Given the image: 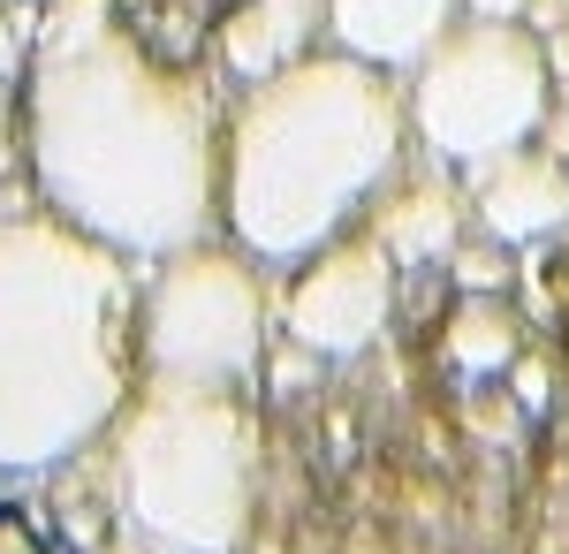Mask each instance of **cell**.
<instances>
[{
    "label": "cell",
    "instance_id": "obj_2",
    "mask_svg": "<svg viewBox=\"0 0 569 554\" xmlns=\"http://www.w3.org/2000/svg\"><path fill=\"white\" fill-rule=\"evenodd\" d=\"M137 274L39 198L0 206V478H53L107 441L144 373Z\"/></svg>",
    "mask_w": 569,
    "mask_h": 554
},
{
    "label": "cell",
    "instance_id": "obj_12",
    "mask_svg": "<svg viewBox=\"0 0 569 554\" xmlns=\"http://www.w3.org/2000/svg\"><path fill=\"white\" fill-rule=\"evenodd\" d=\"M517 349H525V311L501 297V289H456L448 304V319H440V357H448V373H463V380H501L509 365H517Z\"/></svg>",
    "mask_w": 569,
    "mask_h": 554
},
{
    "label": "cell",
    "instance_id": "obj_21",
    "mask_svg": "<svg viewBox=\"0 0 569 554\" xmlns=\"http://www.w3.org/2000/svg\"><path fill=\"white\" fill-rule=\"evenodd\" d=\"M463 16H486V23H525V0H463Z\"/></svg>",
    "mask_w": 569,
    "mask_h": 554
},
{
    "label": "cell",
    "instance_id": "obj_18",
    "mask_svg": "<svg viewBox=\"0 0 569 554\" xmlns=\"http://www.w3.org/2000/svg\"><path fill=\"white\" fill-rule=\"evenodd\" d=\"M84 554H176V547H160V540H144V532H130V524H114V532L91 540Z\"/></svg>",
    "mask_w": 569,
    "mask_h": 554
},
{
    "label": "cell",
    "instance_id": "obj_11",
    "mask_svg": "<svg viewBox=\"0 0 569 554\" xmlns=\"http://www.w3.org/2000/svg\"><path fill=\"white\" fill-rule=\"evenodd\" d=\"M456 16H463V0H335L327 46H342V53L388 69V77H410Z\"/></svg>",
    "mask_w": 569,
    "mask_h": 554
},
{
    "label": "cell",
    "instance_id": "obj_10",
    "mask_svg": "<svg viewBox=\"0 0 569 554\" xmlns=\"http://www.w3.org/2000/svg\"><path fill=\"white\" fill-rule=\"evenodd\" d=\"M327 8L335 0H236L213 31L220 85H259L273 69L305 61L311 46H327Z\"/></svg>",
    "mask_w": 569,
    "mask_h": 554
},
{
    "label": "cell",
    "instance_id": "obj_20",
    "mask_svg": "<svg viewBox=\"0 0 569 554\" xmlns=\"http://www.w3.org/2000/svg\"><path fill=\"white\" fill-rule=\"evenodd\" d=\"M539 53H547V77L562 85V77H569V23H555V31L539 39Z\"/></svg>",
    "mask_w": 569,
    "mask_h": 554
},
{
    "label": "cell",
    "instance_id": "obj_8",
    "mask_svg": "<svg viewBox=\"0 0 569 554\" xmlns=\"http://www.w3.org/2000/svg\"><path fill=\"white\" fill-rule=\"evenodd\" d=\"M463 198H471V228H486L493 244H509V251L547 244L569 228V160L547 152L539 137L509 145L479 168H463Z\"/></svg>",
    "mask_w": 569,
    "mask_h": 554
},
{
    "label": "cell",
    "instance_id": "obj_15",
    "mask_svg": "<svg viewBox=\"0 0 569 554\" xmlns=\"http://www.w3.org/2000/svg\"><path fill=\"white\" fill-rule=\"evenodd\" d=\"M0 554H77V540L61 532V516L23 502V494H0Z\"/></svg>",
    "mask_w": 569,
    "mask_h": 554
},
{
    "label": "cell",
    "instance_id": "obj_16",
    "mask_svg": "<svg viewBox=\"0 0 569 554\" xmlns=\"http://www.w3.org/2000/svg\"><path fill=\"white\" fill-rule=\"evenodd\" d=\"M440 266H448V281H456V289H509V281H517V251H509V244H493L486 228H463V236H456V251L440 258Z\"/></svg>",
    "mask_w": 569,
    "mask_h": 554
},
{
    "label": "cell",
    "instance_id": "obj_19",
    "mask_svg": "<svg viewBox=\"0 0 569 554\" xmlns=\"http://www.w3.org/2000/svg\"><path fill=\"white\" fill-rule=\"evenodd\" d=\"M555 23H569V0H525V31L531 39H547Z\"/></svg>",
    "mask_w": 569,
    "mask_h": 554
},
{
    "label": "cell",
    "instance_id": "obj_3",
    "mask_svg": "<svg viewBox=\"0 0 569 554\" xmlns=\"http://www.w3.org/2000/svg\"><path fill=\"white\" fill-rule=\"evenodd\" d=\"M418 160L402 77L342 46L236 85L220 129V236L289 274L372 214V198Z\"/></svg>",
    "mask_w": 569,
    "mask_h": 554
},
{
    "label": "cell",
    "instance_id": "obj_7",
    "mask_svg": "<svg viewBox=\"0 0 569 554\" xmlns=\"http://www.w3.org/2000/svg\"><path fill=\"white\" fill-rule=\"evenodd\" d=\"M395 266L380 251V236L357 220L335 244H319L311 258L289 266V289H281V335L297 342L305 357H327V365H350L372 342L388 335L395 319Z\"/></svg>",
    "mask_w": 569,
    "mask_h": 554
},
{
    "label": "cell",
    "instance_id": "obj_5",
    "mask_svg": "<svg viewBox=\"0 0 569 554\" xmlns=\"http://www.w3.org/2000/svg\"><path fill=\"white\" fill-rule=\"evenodd\" d=\"M273 327H281L273 266H259L228 236L176 244L144 258L137 274V365L144 373L259 395L273 365Z\"/></svg>",
    "mask_w": 569,
    "mask_h": 554
},
{
    "label": "cell",
    "instance_id": "obj_4",
    "mask_svg": "<svg viewBox=\"0 0 569 554\" xmlns=\"http://www.w3.org/2000/svg\"><path fill=\"white\" fill-rule=\"evenodd\" d=\"M99 456L130 532L176 554H243L259 510V403L243 387L137 373Z\"/></svg>",
    "mask_w": 569,
    "mask_h": 554
},
{
    "label": "cell",
    "instance_id": "obj_22",
    "mask_svg": "<svg viewBox=\"0 0 569 554\" xmlns=\"http://www.w3.org/2000/svg\"><path fill=\"white\" fill-rule=\"evenodd\" d=\"M539 137H547V152H562V160H569V115H547Z\"/></svg>",
    "mask_w": 569,
    "mask_h": 554
},
{
    "label": "cell",
    "instance_id": "obj_14",
    "mask_svg": "<svg viewBox=\"0 0 569 554\" xmlns=\"http://www.w3.org/2000/svg\"><path fill=\"white\" fill-rule=\"evenodd\" d=\"M23 53H31V8L0 0V206L23 190Z\"/></svg>",
    "mask_w": 569,
    "mask_h": 554
},
{
    "label": "cell",
    "instance_id": "obj_6",
    "mask_svg": "<svg viewBox=\"0 0 569 554\" xmlns=\"http://www.w3.org/2000/svg\"><path fill=\"white\" fill-rule=\"evenodd\" d=\"M402 99H410L418 152L463 175L539 137V122L555 115V77H547V53L525 23L456 16L426 46V61L402 77Z\"/></svg>",
    "mask_w": 569,
    "mask_h": 554
},
{
    "label": "cell",
    "instance_id": "obj_13",
    "mask_svg": "<svg viewBox=\"0 0 569 554\" xmlns=\"http://www.w3.org/2000/svg\"><path fill=\"white\" fill-rule=\"evenodd\" d=\"M228 8L236 0H114L130 39L152 46L160 61H182V69H213V31Z\"/></svg>",
    "mask_w": 569,
    "mask_h": 554
},
{
    "label": "cell",
    "instance_id": "obj_17",
    "mask_svg": "<svg viewBox=\"0 0 569 554\" xmlns=\"http://www.w3.org/2000/svg\"><path fill=\"white\" fill-rule=\"evenodd\" d=\"M501 380H509V403H517V410H547V395H555V373H547V357H539L531 342L517 349V365H509Z\"/></svg>",
    "mask_w": 569,
    "mask_h": 554
},
{
    "label": "cell",
    "instance_id": "obj_1",
    "mask_svg": "<svg viewBox=\"0 0 569 554\" xmlns=\"http://www.w3.org/2000/svg\"><path fill=\"white\" fill-rule=\"evenodd\" d=\"M220 69H182L130 39L114 0L31 8L23 190L122 258L220 236Z\"/></svg>",
    "mask_w": 569,
    "mask_h": 554
},
{
    "label": "cell",
    "instance_id": "obj_9",
    "mask_svg": "<svg viewBox=\"0 0 569 554\" xmlns=\"http://www.w3.org/2000/svg\"><path fill=\"white\" fill-rule=\"evenodd\" d=\"M365 228L380 236V251H388L402 274H426V266H440V258L456 251V236L471 228V198H463V175L440 168V160H426V168L410 160V168H402L388 190L372 198Z\"/></svg>",
    "mask_w": 569,
    "mask_h": 554
},
{
    "label": "cell",
    "instance_id": "obj_23",
    "mask_svg": "<svg viewBox=\"0 0 569 554\" xmlns=\"http://www.w3.org/2000/svg\"><path fill=\"white\" fill-rule=\"evenodd\" d=\"M23 8H46V0H23Z\"/></svg>",
    "mask_w": 569,
    "mask_h": 554
}]
</instances>
